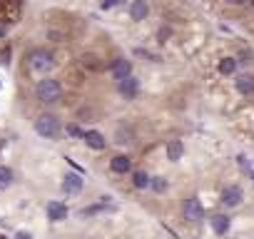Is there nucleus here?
I'll use <instances>...</instances> for the list:
<instances>
[{"instance_id":"f257e3e1","label":"nucleus","mask_w":254,"mask_h":239,"mask_svg":"<svg viewBox=\"0 0 254 239\" xmlns=\"http://www.w3.org/2000/svg\"><path fill=\"white\" fill-rule=\"evenodd\" d=\"M35 132L45 140H55L60 135V120L55 115H40L35 120Z\"/></svg>"},{"instance_id":"f03ea898","label":"nucleus","mask_w":254,"mask_h":239,"mask_svg":"<svg viewBox=\"0 0 254 239\" xmlns=\"http://www.w3.org/2000/svg\"><path fill=\"white\" fill-rule=\"evenodd\" d=\"M28 65L32 72H50L55 67V60H53V53L48 50H32L28 55Z\"/></svg>"},{"instance_id":"7ed1b4c3","label":"nucleus","mask_w":254,"mask_h":239,"mask_svg":"<svg viewBox=\"0 0 254 239\" xmlns=\"http://www.w3.org/2000/svg\"><path fill=\"white\" fill-rule=\"evenodd\" d=\"M60 95H62V88H60L57 80L48 77V80H40L38 83V100L40 102H57Z\"/></svg>"},{"instance_id":"20e7f679","label":"nucleus","mask_w":254,"mask_h":239,"mask_svg":"<svg viewBox=\"0 0 254 239\" xmlns=\"http://www.w3.org/2000/svg\"><path fill=\"white\" fill-rule=\"evenodd\" d=\"M185 217H187L190 222H199V219L204 217V209H202V205H199L197 197H190L187 202H185Z\"/></svg>"},{"instance_id":"39448f33","label":"nucleus","mask_w":254,"mask_h":239,"mask_svg":"<svg viewBox=\"0 0 254 239\" xmlns=\"http://www.w3.org/2000/svg\"><path fill=\"white\" fill-rule=\"evenodd\" d=\"M120 92H122L127 100H132V97H137V92H140V83H137L132 75H127V77L120 80Z\"/></svg>"},{"instance_id":"423d86ee","label":"nucleus","mask_w":254,"mask_h":239,"mask_svg":"<svg viewBox=\"0 0 254 239\" xmlns=\"http://www.w3.org/2000/svg\"><path fill=\"white\" fill-rule=\"evenodd\" d=\"M110 75H113L115 80H122V77L132 75V65H130V60H115V62L110 65Z\"/></svg>"},{"instance_id":"0eeeda50","label":"nucleus","mask_w":254,"mask_h":239,"mask_svg":"<svg viewBox=\"0 0 254 239\" xmlns=\"http://www.w3.org/2000/svg\"><path fill=\"white\" fill-rule=\"evenodd\" d=\"M147 13H150L147 0H132V5H130V18L132 20H144Z\"/></svg>"},{"instance_id":"6e6552de","label":"nucleus","mask_w":254,"mask_h":239,"mask_svg":"<svg viewBox=\"0 0 254 239\" xmlns=\"http://www.w3.org/2000/svg\"><path fill=\"white\" fill-rule=\"evenodd\" d=\"M80 189H83V177H80V175H67V177L62 179V192L78 194Z\"/></svg>"},{"instance_id":"1a4fd4ad","label":"nucleus","mask_w":254,"mask_h":239,"mask_svg":"<svg viewBox=\"0 0 254 239\" xmlns=\"http://www.w3.org/2000/svg\"><path fill=\"white\" fill-rule=\"evenodd\" d=\"M222 202H225L227 207H237V205L242 202V189H239V187H227V189L222 192Z\"/></svg>"},{"instance_id":"9d476101","label":"nucleus","mask_w":254,"mask_h":239,"mask_svg":"<svg viewBox=\"0 0 254 239\" xmlns=\"http://www.w3.org/2000/svg\"><path fill=\"white\" fill-rule=\"evenodd\" d=\"M83 140H85V142H87L92 149H105V147H107V140H105V137H102L97 130H90V132H85V135H83Z\"/></svg>"},{"instance_id":"9b49d317","label":"nucleus","mask_w":254,"mask_h":239,"mask_svg":"<svg viewBox=\"0 0 254 239\" xmlns=\"http://www.w3.org/2000/svg\"><path fill=\"white\" fill-rule=\"evenodd\" d=\"M65 217H67V207H65V205H60V202H50V205H48V219L62 222Z\"/></svg>"},{"instance_id":"f8f14e48","label":"nucleus","mask_w":254,"mask_h":239,"mask_svg":"<svg viewBox=\"0 0 254 239\" xmlns=\"http://www.w3.org/2000/svg\"><path fill=\"white\" fill-rule=\"evenodd\" d=\"M185 154V145L179 142V140H169L167 142V159H172V162H177L179 157Z\"/></svg>"},{"instance_id":"ddd939ff","label":"nucleus","mask_w":254,"mask_h":239,"mask_svg":"<svg viewBox=\"0 0 254 239\" xmlns=\"http://www.w3.org/2000/svg\"><path fill=\"white\" fill-rule=\"evenodd\" d=\"M212 229H214V234H227L229 232V217H225V214H217V217H212Z\"/></svg>"},{"instance_id":"4468645a","label":"nucleus","mask_w":254,"mask_h":239,"mask_svg":"<svg viewBox=\"0 0 254 239\" xmlns=\"http://www.w3.org/2000/svg\"><path fill=\"white\" fill-rule=\"evenodd\" d=\"M237 90L244 92V95L254 92V75H239L237 77Z\"/></svg>"},{"instance_id":"2eb2a0df","label":"nucleus","mask_w":254,"mask_h":239,"mask_svg":"<svg viewBox=\"0 0 254 239\" xmlns=\"http://www.w3.org/2000/svg\"><path fill=\"white\" fill-rule=\"evenodd\" d=\"M110 167H113V172H127L130 167H132V162H130V157H125V154H117L113 162H110Z\"/></svg>"},{"instance_id":"dca6fc26","label":"nucleus","mask_w":254,"mask_h":239,"mask_svg":"<svg viewBox=\"0 0 254 239\" xmlns=\"http://www.w3.org/2000/svg\"><path fill=\"white\" fill-rule=\"evenodd\" d=\"M13 184V170L10 167H0V189H8Z\"/></svg>"},{"instance_id":"f3484780","label":"nucleus","mask_w":254,"mask_h":239,"mask_svg":"<svg viewBox=\"0 0 254 239\" xmlns=\"http://www.w3.org/2000/svg\"><path fill=\"white\" fill-rule=\"evenodd\" d=\"M132 182H135V187H137V189L150 187V177L144 175V172H135V175H132Z\"/></svg>"},{"instance_id":"a211bd4d","label":"nucleus","mask_w":254,"mask_h":239,"mask_svg":"<svg viewBox=\"0 0 254 239\" xmlns=\"http://www.w3.org/2000/svg\"><path fill=\"white\" fill-rule=\"evenodd\" d=\"M237 70V60H232V58H225L222 62H220V72L222 75H232Z\"/></svg>"},{"instance_id":"6ab92c4d","label":"nucleus","mask_w":254,"mask_h":239,"mask_svg":"<svg viewBox=\"0 0 254 239\" xmlns=\"http://www.w3.org/2000/svg\"><path fill=\"white\" fill-rule=\"evenodd\" d=\"M150 187L157 189V192H165V189H167V182H165L162 177H155V179H150Z\"/></svg>"},{"instance_id":"aec40b11","label":"nucleus","mask_w":254,"mask_h":239,"mask_svg":"<svg viewBox=\"0 0 254 239\" xmlns=\"http://www.w3.org/2000/svg\"><path fill=\"white\" fill-rule=\"evenodd\" d=\"M122 0H102V8L107 10V8H115V5H120Z\"/></svg>"},{"instance_id":"412c9836","label":"nucleus","mask_w":254,"mask_h":239,"mask_svg":"<svg viewBox=\"0 0 254 239\" xmlns=\"http://www.w3.org/2000/svg\"><path fill=\"white\" fill-rule=\"evenodd\" d=\"M67 132H70L72 137H80V135H83V132H80V127H75V125H70V127H67Z\"/></svg>"},{"instance_id":"4be33fe9","label":"nucleus","mask_w":254,"mask_h":239,"mask_svg":"<svg viewBox=\"0 0 254 239\" xmlns=\"http://www.w3.org/2000/svg\"><path fill=\"white\" fill-rule=\"evenodd\" d=\"M18 239H32L30 234H25V232H18Z\"/></svg>"},{"instance_id":"5701e85b","label":"nucleus","mask_w":254,"mask_h":239,"mask_svg":"<svg viewBox=\"0 0 254 239\" xmlns=\"http://www.w3.org/2000/svg\"><path fill=\"white\" fill-rule=\"evenodd\" d=\"M227 3H232V5H239V3H247V0H227Z\"/></svg>"},{"instance_id":"b1692460","label":"nucleus","mask_w":254,"mask_h":239,"mask_svg":"<svg viewBox=\"0 0 254 239\" xmlns=\"http://www.w3.org/2000/svg\"><path fill=\"white\" fill-rule=\"evenodd\" d=\"M3 35H5V30H3V28H0V37H3Z\"/></svg>"},{"instance_id":"393cba45","label":"nucleus","mask_w":254,"mask_h":239,"mask_svg":"<svg viewBox=\"0 0 254 239\" xmlns=\"http://www.w3.org/2000/svg\"><path fill=\"white\" fill-rule=\"evenodd\" d=\"M0 239H5V237H0Z\"/></svg>"},{"instance_id":"a878e982","label":"nucleus","mask_w":254,"mask_h":239,"mask_svg":"<svg viewBox=\"0 0 254 239\" xmlns=\"http://www.w3.org/2000/svg\"><path fill=\"white\" fill-rule=\"evenodd\" d=\"M252 3H254V0H252Z\"/></svg>"}]
</instances>
